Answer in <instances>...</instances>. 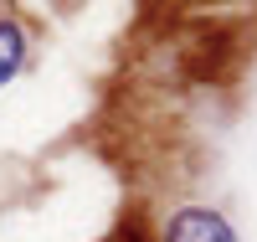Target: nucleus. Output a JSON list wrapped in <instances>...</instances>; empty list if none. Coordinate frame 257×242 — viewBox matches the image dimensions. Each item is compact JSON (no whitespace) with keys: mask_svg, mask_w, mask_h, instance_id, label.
Returning a JSON list of instances; mask_svg holds the SVG:
<instances>
[{"mask_svg":"<svg viewBox=\"0 0 257 242\" xmlns=\"http://www.w3.org/2000/svg\"><path fill=\"white\" fill-rule=\"evenodd\" d=\"M155 237L160 242H242L237 222H231L221 206H211V201H180L160 222Z\"/></svg>","mask_w":257,"mask_h":242,"instance_id":"f257e3e1","label":"nucleus"},{"mask_svg":"<svg viewBox=\"0 0 257 242\" xmlns=\"http://www.w3.org/2000/svg\"><path fill=\"white\" fill-rule=\"evenodd\" d=\"M31 57V36L16 16H0V88H11Z\"/></svg>","mask_w":257,"mask_h":242,"instance_id":"f03ea898","label":"nucleus"}]
</instances>
